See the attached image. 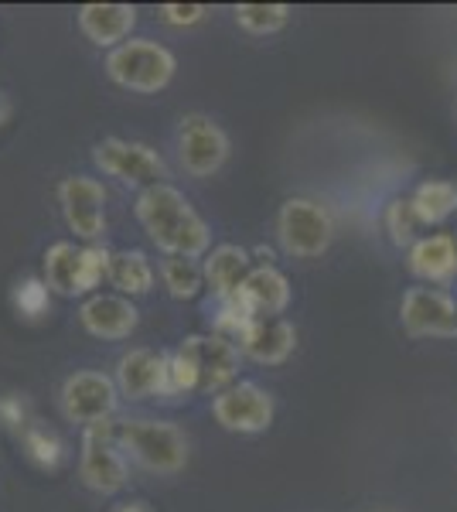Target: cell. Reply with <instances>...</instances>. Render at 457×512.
Here are the masks:
<instances>
[{"mask_svg":"<svg viewBox=\"0 0 457 512\" xmlns=\"http://www.w3.org/2000/svg\"><path fill=\"white\" fill-rule=\"evenodd\" d=\"M290 7L287 4H239L236 24L246 28L249 35H273V31L287 28Z\"/></svg>","mask_w":457,"mask_h":512,"instance_id":"603a6c76","label":"cell"},{"mask_svg":"<svg viewBox=\"0 0 457 512\" xmlns=\"http://www.w3.org/2000/svg\"><path fill=\"white\" fill-rule=\"evenodd\" d=\"M400 321L413 338H457V301L440 287H410L400 301Z\"/></svg>","mask_w":457,"mask_h":512,"instance_id":"ba28073f","label":"cell"},{"mask_svg":"<svg viewBox=\"0 0 457 512\" xmlns=\"http://www.w3.org/2000/svg\"><path fill=\"white\" fill-rule=\"evenodd\" d=\"M410 205L423 226L444 222L447 216L457 212V185L444 178H430V181H423V185H417V192L410 195Z\"/></svg>","mask_w":457,"mask_h":512,"instance_id":"44dd1931","label":"cell"},{"mask_svg":"<svg viewBox=\"0 0 457 512\" xmlns=\"http://www.w3.org/2000/svg\"><path fill=\"white\" fill-rule=\"evenodd\" d=\"M4 117H7V106H4V103H0V120H4Z\"/></svg>","mask_w":457,"mask_h":512,"instance_id":"1f68e13d","label":"cell"},{"mask_svg":"<svg viewBox=\"0 0 457 512\" xmlns=\"http://www.w3.org/2000/svg\"><path fill=\"white\" fill-rule=\"evenodd\" d=\"M113 512H154V509L147 506L144 499H130V502H120V506H116Z\"/></svg>","mask_w":457,"mask_h":512,"instance_id":"4dcf8cb0","label":"cell"},{"mask_svg":"<svg viewBox=\"0 0 457 512\" xmlns=\"http://www.w3.org/2000/svg\"><path fill=\"white\" fill-rule=\"evenodd\" d=\"M198 390V373H195V362L188 359L185 352H171L168 355V396L178 393H191Z\"/></svg>","mask_w":457,"mask_h":512,"instance_id":"83f0119b","label":"cell"},{"mask_svg":"<svg viewBox=\"0 0 457 512\" xmlns=\"http://www.w3.org/2000/svg\"><path fill=\"white\" fill-rule=\"evenodd\" d=\"M181 352L195 362L198 373V390H215L222 393L226 386H232V379L239 373V345L226 335H191Z\"/></svg>","mask_w":457,"mask_h":512,"instance_id":"7c38bea8","label":"cell"},{"mask_svg":"<svg viewBox=\"0 0 457 512\" xmlns=\"http://www.w3.org/2000/svg\"><path fill=\"white\" fill-rule=\"evenodd\" d=\"M137 219L144 233L154 239L168 256H185L195 260L209 250V226L195 212L185 192L174 185H154L137 195Z\"/></svg>","mask_w":457,"mask_h":512,"instance_id":"6da1fadb","label":"cell"},{"mask_svg":"<svg viewBox=\"0 0 457 512\" xmlns=\"http://www.w3.org/2000/svg\"><path fill=\"white\" fill-rule=\"evenodd\" d=\"M178 158L181 168L195 178H209L229 158V137L212 117L205 113H188L178 127Z\"/></svg>","mask_w":457,"mask_h":512,"instance_id":"52a82bcc","label":"cell"},{"mask_svg":"<svg viewBox=\"0 0 457 512\" xmlns=\"http://www.w3.org/2000/svg\"><path fill=\"white\" fill-rule=\"evenodd\" d=\"M161 280L164 287H168L171 297H178V301H191L198 291H202V267H198L195 260H185V256H171V260H164L161 267Z\"/></svg>","mask_w":457,"mask_h":512,"instance_id":"cb8c5ba5","label":"cell"},{"mask_svg":"<svg viewBox=\"0 0 457 512\" xmlns=\"http://www.w3.org/2000/svg\"><path fill=\"white\" fill-rule=\"evenodd\" d=\"M249 270H253L249 267V250H243V246H236V243H222L209 253V260H205V267H202V277L209 280L212 294L219 297V301H226V297L239 294Z\"/></svg>","mask_w":457,"mask_h":512,"instance_id":"d6986e66","label":"cell"},{"mask_svg":"<svg viewBox=\"0 0 457 512\" xmlns=\"http://www.w3.org/2000/svg\"><path fill=\"white\" fill-rule=\"evenodd\" d=\"M120 403V390L110 376L103 373H72L62 383V410L69 420H76L82 427L106 424L116 414Z\"/></svg>","mask_w":457,"mask_h":512,"instance_id":"30bf717a","label":"cell"},{"mask_svg":"<svg viewBox=\"0 0 457 512\" xmlns=\"http://www.w3.org/2000/svg\"><path fill=\"white\" fill-rule=\"evenodd\" d=\"M116 441H120L123 454L144 465L147 472L174 475L188 465V441L168 420H151V417H130L120 420L113 427Z\"/></svg>","mask_w":457,"mask_h":512,"instance_id":"7a4b0ae2","label":"cell"},{"mask_svg":"<svg viewBox=\"0 0 457 512\" xmlns=\"http://www.w3.org/2000/svg\"><path fill=\"white\" fill-rule=\"evenodd\" d=\"M45 284L48 291L62 294V297H76L82 294V246L69 243H52L45 250Z\"/></svg>","mask_w":457,"mask_h":512,"instance_id":"ffe728a7","label":"cell"},{"mask_svg":"<svg viewBox=\"0 0 457 512\" xmlns=\"http://www.w3.org/2000/svg\"><path fill=\"white\" fill-rule=\"evenodd\" d=\"M294 345H297V332L284 318H253L246 332L239 335V352L249 355L253 362H260V366H280V362H287Z\"/></svg>","mask_w":457,"mask_h":512,"instance_id":"5bb4252c","label":"cell"},{"mask_svg":"<svg viewBox=\"0 0 457 512\" xmlns=\"http://www.w3.org/2000/svg\"><path fill=\"white\" fill-rule=\"evenodd\" d=\"M277 239L290 256H321L335 239V222L331 212L314 198H287L277 212Z\"/></svg>","mask_w":457,"mask_h":512,"instance_id":"277c9868","label":"cell"},{"mask_svg":"<svg viewBox=\"0 0 457 512\" xmlns=\"http://www.w3.org/2000/svg\"><path fill=\"white\" fill-rule=\"evenodd\" d=\"M116 390L127 400L168 396V355L154 349H130L116 362Z\"/></svg>","mask_w":457,"mask_h":512,"instance_id":"4fadbf2b","label":"cell"},{"mask_svg":"<svg viewBox=\"0 0 457 512\" xmlns=\"http://www.w3.org/2000/svg\"><path fill=\"white\" fill-rule=\"evenodd\" d=\"M58 205H62V216L79 239L93 243L106 233V192L96 178H62L58 181Z\"/></svg>","mask_w":457,"mask_h":512,"instance_id":"8fae6325","label":"cell"},{"mask_svg":"<svg viewBox=\"0 0 457 512\" xmlns=\"http://www.w3.org/2000/svg\"><path fill=\"white\" fill-rule=\"evenodd\" d=\"M93 161L103 175H110L123 185H134V188H154L164 185L168 178V168H164V158L147 144H137V140H120V137H106L96 144Z\"/></svg>","mask_w":457,"mask_h":512,"instance_id":"5b68a950","label":"cell"},{"mask_svg":"<svg viewBox=\"0 0 457 512\" xmlns=\"http://www.w3.org/2000/svg\"><path fill=\"white\" fill-rule=\"evenodd\" d=\"M137 24L134 4H86L79 7V31L96 48H116L130 38Z\"/></svg>","mask_w":457,"mask_h":512,"instance_id":"2e32d148","label":"cell"},{"mask_svg":"<svg viewBox=\"0 0 457 512\" xmlns=\"http://www.w3.org/2000/svg\"><path fill=\"white\" fill-rule=\"evenodd\" d=\"M413 277L430 280V284H447L457 277V239L451 233L423 236L410 246V260H406Z\"/></svg>","mask_w":457,"mask_h":512,"instance_id":"ac0fdd59","label":"cell"},{"mask_svg":"<svg viewBox=\"0 0 457 512\" xmlns=\"http://www.w3.org/2000/svg\"><path fill=\"white\" fill-rule=\"evenodd\" d=\"M79 475L93 492L113 495L130 482L127 454L113 434V424L86 427L82 434V454H79Z\"/></svg>","mask_w":457,"mask_h":512,"instance_id":"8992f818","label":"cell"},{"mask_svg":"<svg viewBox=\"0 0 457 512\" xmlns=\"http://www.w3.org/2000/svg\"><path fill=\"white\" fill-rule=\"evenodd\" d=\"M110 280L120 294H147L154 287V267L140 250H123V253H113L110 260Z\"/></svg>","mask_w":457,"mask_h":512,"instance_id":"7402d4cb","label":"cell"},{"mask_svg":"<svg viewBox=\"0 0 457 512\" xmlns=\"http://www.w3.org/2000/svg\"><path fill=\"white\" fill-rule=\"evenodd\" d=\"M239 297L253 311V318H280L290 304V284L273 263H263V267L249 270V277L239 287Z\"/></svg>","mask_w":457,"mask_h":512,"instance_id":"e0dca14e","label":"cell"},{"mask_svg":"<svg viewBox=\"0 0 457 512\" xmlns=\"http://www.w3.org/2000/svg\"><path fill=\"white\" fill-rule=\"evenodd\" d=\"M212 417L232 434H260L273 424V396L256 383H232L215 393Z\"/></svg>","mask_w":457,"mask_h":512,"instance_id":"9c48e42d","label":"cell"},{"mask_svg":"<svg viewBox=\"0 0 457 512\" xmlns=\"http://www.w3.org/2000/svg\"><path fill=\"white\" fill-rule=\"evenodd\" d=\"M48 284L45 280H24V284H18V291H14V304H18V311L24 318H41L48 308Z\"/></svg>","mask_w":457,"mask_h":512,"instance_id":"4316f807","label":"cell"},{"mask_svg":"<svg viewBox=\"0 0 457 512\" xmlns=\"http://www.w3.org/2000/svg\"><path fill=\"white\" fill-rule=\"evenodd\" d=\"M24 451H28V458L35 461V465L58 468L65 448L52 431H45V427H28V431H24Z\"/></svg>","mask_w":457,"mask_h":512,"instance_id":"484cf974","label":"cell"},{"mask_svg":"<svg viewBox=\"0 0 457 512\" xmlns=\"http://www.w3.org/2000/svg\"><path fill=\"white\" fill-rule=\"evenodd\" d=\"M209 14L205 4H164L161 7V21L171 24V28H191Z\"/></svg>","mask_w":457,"mask_h":512,"instance_id":"f1b7e54d","label":"cell"},{"mask_svg":"<svg viewBox=\"0 0 457 512\" xmlns=\"http://www.w3.org/2000/svg\"><path fill=\"white\" fill-rule=\"evenodd\" d=\"M0 420H4L7 427L24 424V400L21 396H4V400H0Z\"/></svg>","mask_w":457,"mask_h":512,"instance_id":"f546056e","label":"cell"},{"mask_svg":"<svg viewBox=\"0 0 457 512\" xmlns=\"http://www.w3.org/2000/svg\"><path fill=\"white\" fill-rule=\"evenodd\" d=\"M174 69H178L174 55L151 38H130L106 55L110 79L130 93H161L174 79Z\"/></svg>","mask_w":457,"mask_h":512,"instance_id":"3957f363","label":"cell"},{"mask_svg":"<svg viewBox=\"0 0 457 512\" xmlns=\"http://www.w3.org/2000/svg\"><path fill=\"white\" fill-rule=\"evenodd\" d=\"M382 222H386V233L396 246L417 243V229L423 226V222L417 219V212H413L410 198H396V202H389Z\"/></svg>","mask_w":457,"mask_h":512,"instance_id":"d4e9b609","label":"cell"},{"mask_svg":"<svg viewBox=\"0 0 457 512\" xmlns=\"http://www.w3.org/2000/svg\"><path fill=\"white\" fill-rule=\"evenodd\" d=\"M79 321L89 335L96 338H127L137 328V308L123 294H93L82 301Z\"/></svg>","mask_w":457,"mask_h":512,"instance_id":"9a60e30c","label":"cell"}]
</instances>
